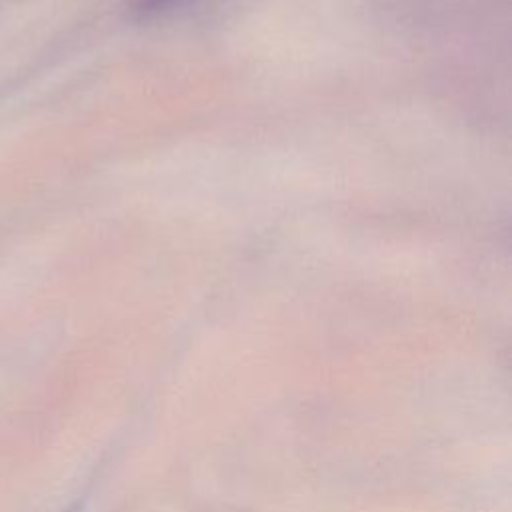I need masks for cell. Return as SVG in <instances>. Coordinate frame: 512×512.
Instances as JSON below:
<instances>
[{
    "label": "cell",
    "mask_w": 512,
    "mask_h": 512,
    "mask_svg": "<svg viewBox=\"0 0 512 512\" xmlns=\"http://www.w3.org/2000/svg\"><path fill=\"white\" fill-rule=\"evenodd\" d=\"M188 2L190 0H138L136 2V10L142 16H156V14L170 12V10L178 8V6H184Z\"/></svg>",
    "instance_id": "cell-1"
}]
</instances>
